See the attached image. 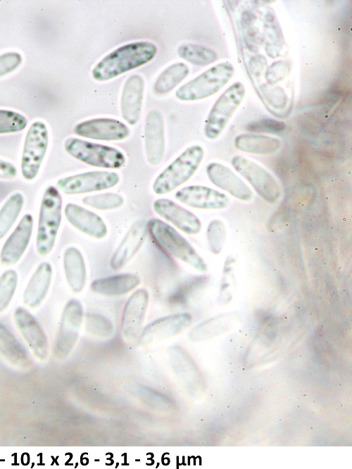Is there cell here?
Instances as JSON below:
<instances>
[{
  "instance_id": "obj_1",
  "label": "cell",
  "mask_w": 352,
  "mask_h": 469,
  "mask_svg": "<svg viewBox=\"0 0 352 469\" xmlns=\"http://www.w3.org/2000/svg\"><path fill=\"white\" fill-rule=\"evenodd\" d=\"M157 48L150 42H131L106 55L92 70V77L98 81H107L130 70L142 66L156 56Z\"/></svg>"
},
{
  "instance_id": "obj_2",
  "label": "cell",
  "mask_w": 352,
  "mask_h": 469,
  "mask_svg": "<svg viewBox=\"0 0 352 469\" xmlns=\"http://www.w3.org/2000/svg\"><path fill=\"white\" fill-rule=\"evenodd\" d=\"M146 227L155 243L165 253L201 273L208 270L204 259L172 226L158 218H152L146 223Z\"/></svg>"
},
{
  "instance_id": "obj_3",
  "label": "cell",
  "mask_w": 352,
  "mask_h": 469,
  "mask_svg": "<svg viewBox=\"0 0 352 469\" xmlns=\"http://www.w3.org/2000/svg\"><path fill=\"white\" fill-rule=\"evenodd\" d=\"M62 204L58 190L49 186L40 204L36 237L37 251L42 256L49 254L54 246L62 218Z\"/></svg>"
},
{
  "instance_id": "obj_4",
  "label": "cell",
  "mask_w": 352,
  "mask_h": 469,
  "mask_svg": "<svg viewBox=\"0 0 352 469\" xmlns=\"http://www.w3.org/2000/svg\"><path fill=\"white\" fill-rule=\"evenodd\" d=\"M203 156L201 146L188 147L156 177L153 191L156 194H165L186 182L197 170Z\"/></svg>"
},
{
  "instance_id": "obj_5",
  "label": "cell",
  "mask_w": 352,
  "mask_h": 469,
  "mask_svg": "<svg viewBox=\"0 0 352 469\" xmlns=\"http://www.w3.org/2000/svg\"><path fill=\"white\" fill-rule=\"evenodd\" d=\"M234 68L228 61L212 66L178 88L175 96L181 101H196L220 91L232 77Z\"/></svg>"
},
{
  "instance_id": "obj_6",
  "label": "cell",
  "mask_w": 352,
  "mask_h": 469,
  "mask_svg": "<svg viewBox=\"0 0 352 469\" xmlns=\"http://www.w3.org/2000/svg\"><path fill=\"white\" fill-rule=\"evenodd\" d=\"M64 147L73 158L92 166L118 169L125 163L123 153L115 147L75 137L67 139Z\"/></svg>"
},
{
  "instance_id": "obj_7",
  "label": "cell",
  "mask_w": 352,
  "mask_h": 469,
  "mask_svg": "<svg viewBox=\"0 0 352 469\" xmlns=\"http://www.w3.org/2000/svg\"><path fill=\"white\" fill-rule=\"evenodd\" d=\"M245 96L244 85L235 82L227 88L213 105L204 126V134L210 139L218 138L225 129Z\"/></svg>"
},
{
  "instance_id": "obj_8",
  "label": "cell",
  "mask_w": 352,
  "mask_h": 469,
  "mask_svg": "<svg viewBox=\"0 0 352 469\" xmlns=\"http://www.w3.org/2000/svg\"><path fill=\"white\" fill-rule=\"evenodd\" d=\"M231 164L265 201L275 204L282 196V188L276 178L265 168L242 156L232 157Z\"/></svg>"
},
{
  "instance_id": "obj_9",
  "label": "cell",
  "mask_w": 352,
  "mask_h": 469,
  "mask_svg": "<svg viewBox=\"0 0 352 469\" xmlns=\"http://www.w3.org/2000/svg\"><path fill=\"white\" fill-rule=\"evenodd\" d=\"M48 143L46 125L42 121L34 122L27 132L21 158V173L25 180H32L37 175Z\"/></svg>"
},
{
  "instance_id": "obj_10",
  "label": "cell",
  "mask_w": 352,
  "mask_h": 469,
  "mask_svg": "<svg viewBox=\"0 0 352 469\" xmlns=\"http://www.w3.org/2000/svg\"><path fill=\"white\" fill-rule=\"evenodd\" d=\"M83 316V307L80 301L72 299L66 303L54 347L56 357L64 358L72 351L79 337Z\"/></svg>"
},
{
  "instance_id": "obj_11",
  "label": "cell",
  "mask_w": 352,
  "mask_h": 469,
  "mask_svg": "<svg viewBox=\"0 0 352 469\" xmlns=\"http://www.w3.org/2000/svg\"><path fill=\"white\" fill-rule=\"evenodd\" d=\"M119 180L120 177L115 172L95 170L61 178L56 185L65 194H81L111 188Z\"/></svg>"
},
{
  "instance_id": "obj_12",
  "label": "cell",
  "mask_w": 352,
  "mask_h": 469,
  "mask_svg": "<svg viewBox=\"0 0 352 469\" xmlns=\"http://www.w3.org/2000/svg\"><path fill=\"white\" fill-rule=\"evenodd\" d=\"M149 301V292L144 288L134 292L127 299L121 320L122 334L127 342H134L139 337Z\"/></svg>"
},
{
  "instance_id": "obj_13",
  "label": "cell",
  "mask_w": 352,
  "mask_h": 469,
  "mask_svg": "<svg viewBox=\"0 0 352 469\" xmlns=\"http://www.w3.org/2000/svg\"><path fill=\"white\" fill-rule=\"evenodd\" d=\"M13 316L20 334L34 355L38 359L45 360L49 354V342L37 320L23 307H18Z\"/></svg>"
},
{
  "instance_id": "obj_14",
  "label": "cell",
  "mask_w": 352,
  "mask_h": 469,
  "mask_svg": "<svg viewBox=\"0 0 352 469\" xmlns=\"http://www.w3.org/2000/svg\"><path fill=\"white\" fill-rule=\"evenodd\" d=\"M75 135L101 141H118L130 135L128 127L122 122L108 118H99L82 121L74 128Z\"/></svg>"
},
{
  "instance_id": "obj_15",
  "label": "cell",
  "mask_w": 352,
  "mask_h": 469,
  "mask_svg": "<svg viewBox=\"0 0 352 469\" xmlns=\"http://www.w3.org/2000/svg\"><path fill=\"white\" fill-rule=\"evenodd\" d=\"M191 322L187 313L171 314L156 319L145 327L139 337L140 345H148L175 336Z\"/></svg>"
},
{
  "instance_id": "obj_16",
  "label": "cell",
  "mask_w": 352,
  "mask_h": 469,
  "mask_svg": "<svg viewBox=\"0 0 352 469\" xmlns=\"http://www.w3.org/2000/svg\"><path fill=\"white\" fill-rule=\"evenodd\" d=\"M175 197L188 206L200 209H222L230 204L225 194L203 185L184 187L176 192Z\"/></svg>"
},
{
  "instance_id": "obj_17",
  "label": "cell",
  "mask_w": 352,
  "mask_h": 469,
  "mask_svg": "<svg viewBox=\"0 0 352 469\" xmlns=\"http://www.w3.org/2000/svg\"><path fill=\"white\" fill-rule=\"evenodd\" d=\"M33 229V218L26 213L5 241L1 252L0 261L5 265L15 264L23 256L30 243Z\"/></svg>"
},
{
  "instance_id": "obj_18",
  "label": "cell",
  "mask_w": 352,
  "mask_h": 469,
  "mask_svg": "<svg viewBox=\"0 0 352 469\" xmlns=\"http://www.w3.org/2000/svg\"><path fill=\"white\" fill-rule=\"evenodd\" d=\"M153 208L159 216L187 234H196L201 231L199 218L170 199H158L154 201Z\"/></svg>"
},
{
  "instance_id": "obj_19",
  "label": "cell",
  "mask_w": 352,
  "mask_h": 469,
  "mask_svg": "<svg viewBox=\"0 0 352 469\" xmlns=\"http://www.w3.org/2000/svg\"><path fill=\"white\" fill-rule=\"evenodd\" d=\"M144 147L148 162L152 165H158L165 152L164 120L158 110L149 111L146 117Z\"/></svg>"
},
{
  "instance_id": "obj_20",
  "label": "cell",
  "mask_w": 352,
  "mask_h": 469,
  "mask_svg": "<svg viewBox=\"0 0 352 469\" xmlns=\"http://www.w3.org/2000/svg\"><path fill=\"white\" fill-rule=\"evenodd\" d=\"M146 232L144 219H138L132 223L112 255L110 265L113 270H120L136 255L145 241Z\"/></svg>"
},
{
  "instance_id": "obj_21",
  "label": "cell",
  "mask_w": 352,
  "mask_h": 469,
  "mask_svg": "<svg viewBox=\"0 0 352 469\" xmlns=\"http://www.w3.org/2000/svg\"><path fill=\"white\" fill-rule=\"evenodd\" d=\"M206 173L212 183L235 198L244 201H250L253 198L251 188L225 165L211 163L206 167Z\"/></svg>"
},
{
  "instance_id": "obj_22",
  "label": "cell",
  "mask_w": 352,
  "mask_h": 469,
  "mask_svg": "<svg viewBox=\"0 0 352 469\" xmlns=\"http://www.w3.org/2000/svg\"><path fill=\"white\" fill-rule=\"evenodd\" d=\"M144 90L143 77L134 74L126 80L120 99V111L122 118L130 125L139 121Z\"/></svg>"
},
{
  "instance_id": "obj_23",
  "label": "cell",
  "mask_w": 352,
  "mask_h": 469,
  "mask_svg": "<svg viewBox=\"0 0 352 469\" xmlns=\"http://www.w3.org/2000/svg\"><path fill=\"white\" fill-rule=\"evenodd\" d=\"M67 220L79 231L96 239L107 234V227L96 213L75 204L68 203L64 208Z\"/></svg>"
},
{
  "instance_id": "obj_24",
  "label": "cell",
  "mask_w": 352,
  "mask_h": 469,
  "mask_svg": "<svg viewBox=\"0 0 352 469\" xmlns=\"http://www.w3.org/2000/svg\"><path fill=\"white\" fill-rule=\"evenodd\" d=\"M52 275V266L49 262H42L37 267L23 294V301L27 306L35 308L42 304L50 288Z\"/></svg>"
},
{
  "instance_id": "obj_25",
  "label": "cell",
  "mask_w": 352,
  "mask_h": 469,
  "mask_svg": "<svg viewBox=\"0 0 352 469\" xmlns=\"http://www.w3.org/2000/svg\"><path fill=\"white\" fill-rule=\"evenodd\" d=\"M141 283L140 277L134 273H121L94 280L91 290L106 296L125 295L134 289Z\"/></svg>"
},
{
  "instance_id": "obj_26",
  "label": "cell",
  "mask_w": 352,
  "mask_h": 469,
  "mask_svg": "<svg viewBox=\"0 0 352 469\" xmlns=\"http://www.w3.org/2000/svg\"><path fill=\"white\" fill-rule=\"evenodd\" d=\"M63 266L70 289L75 294L80 293L87 280L86 265L81 251L75 246L68 247L63 253Z\"/></svg>"
},
{
  "instance_id": "obj_27",
  "label": "cell",
  "mask_w": 352,
  "mask_h": 469,
  "mask_svg": "<svg viewBox=\"0 0 352 469\" xmlns=\"http://www.w3.org/2000/svg\"><path fill=\"white\" fill-rule=\"evenodd\" d=\"M0 354L10 363L24 368L31 365L26 349L14 334L0 322Z\"/></svg>"
},
{
  "instance_id": "obj_28",
  "label": "cell",
  "mask_w": 352,
  "mask_h": 469,
  "mask_svg": "<svg viewBox=\"0 0 352 469\" xmlns=\"http://www.w3.org/2000/svg\"><path fill=\"white\" fill-rule=\"evenodd\" d=\"M234 145L245 152L269 155L280 148L281 141L276 137L262 134L245 133L236 137Z\"/></svg>"
},
{
  "instance_id": "obj_29",
  "label": "cell",
  "mask_w": 352,
  "mask_h": 469,
  "mask_svg": "<svg viewBox=\"0 0 352 469\" xmlns=\"http://www.w3.org/2000/svg\"><path fill=\"white\" fill-rule=\"evenodd\" d=\"M189 73V67L184 63H175L167 67L157 77L154 85V92L165 94L172 91Z\"/></svg>"
},
{
  "instance_id": "obj_30",
  "label": "cell",
  "mask_w": 352,
  "mask_h": 469,
  "mask_svg": "<svg viewBox=\"0 0 352 469\" xmlns=\"http://www.w3.org/2000/svg\"><path fill=\"white\" fill-rule=\"evenodd\" d=\"M178 56L191 64L206 66L218 58V53L211 48L193 43H186L177 49Z\"/></svg>"
},
{
  "instance_id": "obj_31",
  "label": "cell",
  "mask_w": 352,
  "mask_h": 469,
  "mask_svg": "<svg viewBox=\"0 0 352 469\" xmlns=\"http://www.w3.org/2000/svg\"><path fill=\"white\" fill-rule=\"evenodd\" d=\"M24 204L22 194H11L0 208V239L8 233L18 218Z\"/></svg>"
},
{
  "instance_id": "obj_32",
  "label": "cell",
  "mask_w": 352,
  "mask_h": 469,
  "mask_svg": "<svg viewBox=\"0 0 352 469\" xmlns=\"http://www.w3.org/2000/svg\"><path fill=\"white\" fill-rule=\"evenodd\" d=\"M124 198L119 194L106 192L89 195L82 199V203L94 209L107 211L120 207L124 204Z\"/></svg>"
},
{
  "instance_id": "obj_33",
  "label": "cell",
  "mask_w": 352,
  "mask_h": 469,
  "mask_svg": "<svg viewBox=\"0 0 352 469\" xmlns=\"http://www.w3.org/2000/svg\"><path fill=\"white\" fill-rule=\"evenodd\" d=\"M18 285V273L9 269L0 275V313L11 304Z\"/></svg>"
},
{
  "instance_id": "obj_34",
  "label": "cell",
  "mask_w": 352,
  "mask_h": 469,
  "mask_svg": "<svg viewBox=\"0 0 352 469\" xmlns=\"http://www.w3.org/2000/svg\"><path fill=\"white\" fill-rule=\"evenodd\" d=\"M208 247L215 255L220 254L226 241V227L220 220H211L206 230Z\"/></svg>"
},
{
  "instance_id": "obj_35",
  "label": "cell",
  "mask_w": 352,
  "mask_h": 469,
  "mask_svg": "<svg viewBox=\"0 0 352 469\" xmlns=\"http://www.w3.org/2000/svg\"><path fill=\"white\" fill-rule=\"evenodd\" d=\"M26 118L17 112L0 109V134L16 132L25 128Z\"/></svg>"
},
{
  "instance_id": "obj_36",
  "label": "cell",
  "mask_w": 352,
  "mask_h": 469,
  "mask_svg": "<svg viewBox=\"0 0 352 469\" xmlns=\"http://www.w3.org/2000/svg\"><path fill=\"white\" fill-rule=\"evenodd\" d=\"M285 125L272 118H261L248 123L245 129L253 132L277 133L282 131Z\"/></svg>"
},
{
  "instance_id": "obj_37",
  "label": "cell",
  "mask_w": 352,
  "mask_h": 469,
  "mask_svg": "<svg viewBox=\"0 0 352 469\" xmlns=\"http://www.w3.org/2000/svg\"><path fill=\"white\" fill-rule=\"evenodd\" d=\"M22 63V56L17 52H7L0 55V77L15 70Z\"/></svg>"
},
{
  "instance_id": "obj_38",
  "label": "cell",
  "mask_w": 352,
  "mask_h": 469,
  "mask_svg": "<svg viewBox=\"0 0 352 469\" xmlns=\"http://www.w3.org/2000/svg\"><path fill=\"white\" fill-rule=\"evenodd\" d=\"M16 175L17 170L11 163L0 159V178L13 179Z\"/></svg>"
}]
</instances>
